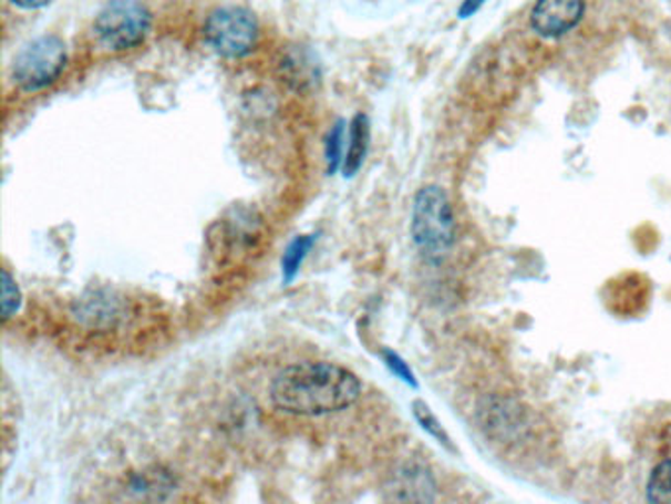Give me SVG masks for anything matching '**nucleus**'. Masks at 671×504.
<instances>
[{"label": "nucleus", "mask_w": 671, "mask_h": 504, "mask_svg": "<svg viewBox=\"0 0 671 504\" xmlns=\"http://www.w3.org/2000/svg\"><path fill=\"white\" fill-rule=\"evenodd\" d=\"M128 491L142 501H164L176 491V479L164 470L142 471L131 477Z\"/></svg>", "instance_id": "12"}, {"label": "nucleus", "mask_w": 671, "mask_h": 504, "mask_svg": "<svg viewBox=\"0 0 671 504\" xmlns=\"http://www.w3.org/2000/svg\"><path fill=\"white\" fill-rule=\"evenodd\" d=\"M371 146V121L364 113H357L349 123L347 148H344L343 176L353 177L362 168Z\"/></svg>", "instance_id": "10"}, {"label": "nucleus", "mask_w": 671, "mask_h": 504, "mask_svg": "<svg viewBox=\"0 0 671 504\" xmlns=\"http://www.w3.org/2000/svg\"><path fill=\"white\" fill-rule=\"evenodd\" d=\"M12 7L22 10H40L45 9L48 4H52L53 0H9Z\"/></svg>", "instance_id": "20"}, {"label": "nucleus", "mask_w": 671, "mask_h": 504, "mask_svg": "<svg viewBox=\"0 0 671 504\" xmlns=\"http://www.w3.org/2000/svg\"><path fill=\"white\" fill-rule=\"evenodd\" d=\"M126 316V306L115 294L93 292L78 301L75 318L93 329L115 328Z\"/></svg>", "instance_id": "7"}, {"label": "nucleus", "mask_w": 671, "mask_h": 504, "mask_svg": "<svg viewBox=\"0 0 671 504\" xmlns=\"http://www.w3.org/2000/svg\"><path fill=\"white\" fill-rule=\"evenodd\" d=\"M280 71H282L283 81L298 91L313 89L321 80L318 63L310 53L301 52V50L288 53L280 62Z\"/></svg>", "instance_id": "11"}, {"label": "nucleus", "mask_w": 671, "mask_h": 504, "mask_svg": "<svg viewBox=\"0 0 671 504\" xmlns=\"http://www.w3.org/2000/svg\"><path fill=\"white\" fill-rule=\"evenodd\" d=\"M318 243V235H300L288 245L282 257L283 282H292L300 272L303 260L310 255L311 248Z\"/></svg>", "instance_id": "13"}, {"label": "nucleus", "mask_w": 671, "mask_h": 504, "mask_svg": "<svg viewBox=\"0 0 671 504\" xmlns=\"http://www.w3.org/2000/svg\"><path fill=\"white\" fill-rule=\"evenodd\" d=\"M412 408H414L415 420L420 422V425L424 428L425 432L433 435V438H435L437 442L443 443L445 448H450V435L445 434L443 425L440 424V420H437V418L433 416V412L430 410V407H427L425 402H422V400H415Z\"/></svg>", "instance_id": "17"}, {"label": "nucleus", "mask_w": 671, "mask_h": 504, "mask_svg": "<svg viewBox=\"0 0 671 504\" xmlns=\"http://www.w3.org/2000/svg\"><path fill=\"white\" fill-rule=\"evenodd\" d=\"M68 60V45L60 35H40L18 52L12 63V80L27 93L44 91L62 78Z\"/></svg>", "instance_id": "5"}, {"label": "nucleus", "mask_w": 671, "mask_h": 504, "mask_svg": "<svg viewBox=\"0 0 671 504\" xmlns=\"http://www.w3.org/2000/svg\"><path fill=\"white\" fill-rule=\"evenodd\" d=\"M344 121H337L326 141V160H328V174L333 176L337 169L343 168L344 160Z\"/></svg>", "instance_id": "15"}, {"label": "nucleus", "mask_w": 671, "mask_h": 504, "mask_svg": "<svg viewBox=\"0 0 671 504\" xmlns=\"http://www.w3.org/2000/svg\"><path fill=\"white\" fill-rule=\"evenodd\" d=\"M22 306V292L18 288L14 276L9 270H2V321L14 318Z\"/></svg>", "instance_id": "16"}, {"label": "nucleus", "mask_w": 671, "mask_h": 504, "mask_svg": "<svg viewBox=\"0 0 671 504\" xmlns=\"http://www.w3.org/2000/svg\"><path fill=\"white\" fill-rule=\"evenodd\" d=\"M99 42L111 52H128L146 42L152 12L141 0H109L93 20Z\"/></svg>", "instance_id": "3"}, {"label": "nucleus", "mask_w": 671, "mask_h": 504, "mask_svg": "<svg viewBox=\"0 0 671 504\" xmlns=\"http://www.w3.org/2000/svg\"><path fill=\"white\" fill-rule=\"evenodd\" d=\"M204 38L221 58L242 60L257 50L260 24L252 10L227 4L205 18Z\"/></svg>", "instance_id": "4"}, {"label": "nucleus", "mask_w": 671, "mask_h": 504, "mask_svg": "<svg viewBox=\"0 0 671 504\" xmlns=\"http://www.w3.org/2000/svg\"><path fill=\"white\" fill-rule=\"evenodd\" d=\"M262 219L255 209H233L225 222L219 223V240L229 250H245L255 245L260 235Z\"/></svg>", "instance_id": "8"}, {"label": "nucleus", "mask_w": 671, "mask_h": 504, "mask_svg": "<svg viewBox=\"0 0 671 504\" xmlns=\"http://www.w3.org/2000/svg\"><path fill=\"white\" fill-rule=\"evenodd\" d=\"M412 239L430 263H442L450 255L455 243V217L442 187L425 186L415 195Z\"/></svg>", "instance_id": "2"}, {"label": "nucleus", "mask_w": 671, "mask_h": 504, "mask_svg": "<svg viewBox=\"0 0 671 504\" xmlns=\"http://www.w3.org/2000/svg\"><path fill=\"white\" fill-rule=\"evenodd\" d=\"M485 2L486 0H463L457 14H460V18H463V20H465V18L475 17Z\"/></svg>", "instance_id": "19"}, {"label": "nucleus", "mask_w": 671, "mask_h": 504, "mask_svg": "<svg viewBox=\"0 0 671 504\" xmlns=\"http://www.w3.org/2000/svg\"><path fill=\"white\" fill-rule=\"evenodd\" d=\"M585 0H538L530 12L534 32L541 38H559L584 20Z\"/></svg>", "instance_id": "6"}, {"label": "nucleus", "mask_w": 671, "mask_h": 504, "mask_svg": "<svg viewBox=\"0 0 671 504\" xmlns=\"http://www.w3.org/2000/svg\"><path fill=\"white\" fill-rule=\"evenodd\" d=\"M648 501L650 503L671 504V460L654 467L648 481Z\"/></svg>", "instance_id": "14"}, {"label": "nucleus", "mask_w": 671, "mask_h": 504, "mask_svg": "<svg viewBox=\"0 0 671 504\" xmlns=\"http://www.w3.org/2000/svg\"><path fill=\"white\" fill-rule=\"evenodd\" d=\"M361 394L362 384L354 372L326 361L286 367L270 384L272 404L292 416L336 414L353 407Z\"/></svg>", "instance_id": "1"}, {"label": "nucleus", "mask_w": 671, "mask_h": 504, "mask_svg": "<svg viewBox=\"0 0 671 504\" xmlns=\"http://www.w3.org/2000/svg\"><path fill=\"white\" fill-rule=\"evenodd\" d=\"M380 354H382V361L389 367V371L392 372L394 377H398L400 381L406 382L410 387H414V389L417 387V382H415L414 379V372H412V369L407 367L406 361H404L400 354L390 351V349H382V353Z\"/></svg>", "instance_id": "18"}, {"label": "nucleus", "mask_w": 671, "mask_h": 504, "mask_svg": "<svg viewBox=\"0 0 671 504\" xmlns=\"http://www.w3.org/2000/svg\"><path fill=\"white\" fill-rule=\"evenodd\" d=\"M390 498L394 501H433L435 483L430 471L422 465H404L390 483Z\"/></svg>", "instance_id": "9"}]
</instances>
